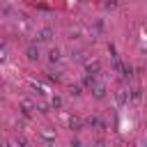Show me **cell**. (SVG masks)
<instances>
[{"mask_svg":"<svg viewBox=\"0 0 147 147\" xmlns=\"http://www.w3.org/2000/svg\"><path fill=\"white\" fill-rule=\"evenodd\" d=\"M87 124H90V126H96L99 119H96V117H87Z\"/></svg>","mask_w":147,"mask_h":147,"instance_id":"30bf717a","label":"cell"},{"mask_svg":"<svg viewBox=\"0 0 147 147\" xmlns=\"http://www.w3.org/2000/svg\"><path fill=\"white\" fill-rule=\"evenodd\" d=\"M51 39H53V28L51 25H44V28H39L34 32V44H46Z\"/></svg>","mask_w":147,"mask_h":147,"instance_id":"6da1fadb","label":"cell"},{"mask_svg":"<svg viewBox=\"0 0 147 147\" xmlns=\"http://www.w3.org/2000/svg\"><path fill=\"white\" fill-rule=\"evenodd\" d=\"M90 90H92L94 99H103V96H106V85H101V83H96V80L90 85Z\"/></svg>","mask_w":147,"mask_h":147,"instance_id":"7a4b0ae2","label":"cell"},{"mask_svg":"<svg viewBox=\"0 0 147 147\" xmlns=\"http://www.w3.org/2000/svg\"><path fill=\"white\" fill-rule=\"evenodd\" d=\"M115 99H117V103L122 106V103L129 101V92H126V90H117V92H115Z\"/></svg>","mask_w":147,"mask_h":147,"instance_id":"277c9868","label":"cell"},{"mask_svg":"<svg viewBox=\"0 0 147 147\" xmlns=\"http://www.w3.org/2000/svg\"><path fill=\"white\" fill-rule=\"evenodd\" d=\"M71 94L78 96V94H80V85H74V87H71Z\"/></svg>","mask_w":147,"mask_h":147,"instance_id":"ba28073f","label":"cell"},{"mask_svg":"<svg viewBox=\"0 0 147 147\" xmlns=\"http://www.w3.org/2000/svg\"><path fill=\"white\" fill-rule=\"evenodd\" d=\"M25 57H28L30 62H37V60H39V48H37V44H30V46L25 48Z\"/></svg>","mask_w":147,"mask_h":147,"instance_id":"3957f363","label":"cell"},{"mask_svg":"<svg viewBox=\"0 0 147 147\" xmlns=\"http://www.w3.org/2000/svg\"><path fill=\"white\" fill-rule=\"evenodd\" d=\"M99 71H101V64H99L96 60H94V62H87V74H92V76H96Z\"/></svg>","mask_w":147,"mask_h":147,"instance_id":"5b68a950","label":"cell"},{"mask_svg":"<svg viewBox=\"0 0 147 147\" xmlns=\"http://www.w3.org/2000/svg\"><path fill=\"white\" fill-rule=\"evenodd\" d=\"M21 108H23V113H25V115H30V113H32V103H30L28 99H25V101H21Z\"/></svg>","mask_w":147,"mask_h":147,"instance_id":"52a82bcc","label":"cell"},{"mask_svg":"<svg viewBox=\"0 0 147 147\" xmlns=\"http://www.w3.org/2000/svg\"><path fill=\"white\" fill-rule=\"evenodd\" d=\"M60 57H62V55H60V48H57V46H55V48H51V53H48V60H51V62H57Z\"/></svg>","mask_w":147,"mask_h":147,"instance_id":"8992f818","label":"cell"},{"mask_svg":"<svg viewBox=\"0 0 147 147\" xmlns=\"http://www.w3.org/2000/svg\"><path fill=\"white\" fill-rule=\"evenodd\" d=\"M51 103H53L55 108H60V106H62V101H60V96H53V101H51Z\"/></svg>","mask_w":147,"mask_h":147,"instance_id":"9c48e42d","label":"cell"}]
</instances>
